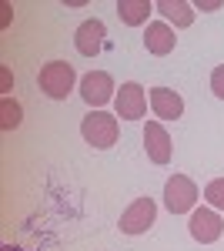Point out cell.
I'll use <instances>...</instances> for the list:
<instances>
[{"label": "cell", "mask_w": 224, "mask_h": 251, "mask_svg": "<svg viewBox=\"0 0 224 251\" xmlns=\"http://www.w3.org/2000/svg\"><path fill=\"white\" fill-rule=\"evenodd\" d=\"M107 27H104V20H84L80 27H77V34H74V44H77V50L84 54V57H97L100 50H104V44H107Z\"/></svg>", "instance_id": "8"}, {"label": "cell", "mask_w": 224, "mask_h": 251, "mask_svg": "<svg viewBox=\"0 0 224 251\" xmlns=\"http://www.w3.org/2000/svg\"><path fill=\"white\" fill-rule=\"evenodd\" d=\"M150 111L161 117V121H177V117L184 114V100L177 91H171V87H154L150 91Z\"/></svg>", "instance_id": "10"}, {"label": "cell", "mask_w": 224, "mask_h": 251, "mask_svg": "<svg viewBox=\"0 0 224 251\" xmlns=\"http://www.w3.org/2000/svg\"><path fill=\"white\" fill-rule=\"evenodd\" d=\"M224 3L221 0H194V10H207V14H211V10H221Z\"/></svg>", "instance_id": "17"}, {"label": "cell", "mask_w": 224, "mask_h": 251, "mask_svg": "<svg viewBox=\"0 0 224 251\" xmlns=\"http://www.w3.org/2000/svg\"><path fill=\"white\" fill-rule=\"evenodd\" d=\"M148 100L150 97L144 94V87H141L137 80L121 84V91H117V97H114L117 117H124V121H141V117L148 114Z\"/></svg>", "instance_id": "5"}, {"label": "cell", "mask_w": 224, "mask_h": 251, "mask_svg": "<svg viewBox=\"0 0 224 251\" xmlns=\"http://www.w3.org/2000/svg\"><path fill=\"white\" fill-rule=\"evenodd\" d=\"M0 80H3V91H10V71H7V67L0 71Z\"/></svg>", "instance_id": "18"}, {"label": "cell", "mask_w": 224, "mask_h": 251, "mask_svg": "<svg viewBox=\"0 0 224 251\" xmlns=\"http://www.w3.org/2000/svg\"><path fill=\"white\" fill-rule=\"evenodd\" d=\"M157 218V204L154 198H137L127 211L121 214V231L124 234H144Z\"/></svg>", "instance_id": "7"}, {"label": "cell", "mask_w": 224, "mask_h": 251, "mask_svg": "<svg viewBox=\"0 0 224 251\" xmlns=\"http://www.w3.org/2000/svg\"><path fill=\"white\" fill-rule=\"evenodd\" d=\"M114 77L107 74V71H91V74H84L80 77V97L91 104V107H104L107 100H114Z\"/></svg>", "instance_id": "6"}, {"label": "cell", "mask_w": 224, "mask_h": 251, "mask_svg": "<svg viewBox=\"0 0 224 251\" xmlns=\"http://www.w3.org/2000/svg\"><path fill=\"white\" fill-rule=\"evenodd\" d=\"M204 198L214 211H224V177H214L204 184Z\"/></svg>", "instance_id": "15"}, {"label": "cell", "mask_w": 224, "mask_h": 251, "mask_svg": "<svg viewBox=\"0 0 224 251\" xmlns=\"http://www.w3.org/2000/svg\"><path fill=\"white\" fill-rule=\"evenodd\" d=\"M211 91L224 100V64H218V67L211 71Z\"/></svg>", "instance_id": "16"}, {"label": "cell", "mask_w": 224, "mask_h": 251, "mask_svg": "<svg viewBox=\"0 0 224 251\" xmlns=\"http://www.w3.org/2000/svg\"><path fill=\"white\" fill-rule=\"evenodd\" d=\"M144 151H148V157L154 164H168L171 161V151L174 148H171V137H168L161 121H148L144 124Z\"/></svg>", "instance_id": "9"}, {"label": "cell", "mask_w": 224, "mask_h": 251, "mask_svg": "<svg viewBox=\"0 0 224 251\" xmlns=\"http://www.w3.org/2000/svg\"><path fill=\"white\" fill-rule=\"evenodd\" d=\"M174 30H171V24H148V30H144V47H148V54L154 57H168L171 50H174Z\"/></svg>", "instance_id": "11"}, {"label": "cell", "mask_w": 224, "mask_h": 251, "mask_svg": "<svg viewBox=\"0 0 224 251\" xmlns=\"http://www.w3.org/2000/svg\"><path fill=\"white\" fill-rule=\"evenodd\" d=\"M150 14H154V3H150V0H117V17L124 20L127 27L148 24Z\"/></svg>", "instance_id": "13"}, {"label": "cell", "mask_w": 224, "mask_h": 251, "mask_svg": "<svg viewBox=\"0 0 224 251\" xmlns=\"http://www.w3.org/2000/svg\"><path fill=\"white\" fill-rule=\"evenodd\" d=\"M80 134L87 144L94 148H114L117 144V134H121V124H117V114H107V111H91L80 124Z\"/></svg>", "instance_id": "2"}, {"label": "cell", "mask_w": 224, "mask_h": 251, "mask_svg": "<svg viewBox=\"0 0 224 251\" xmlns=\"http://www.w3.org/2000/svg\"><path fill=\"white\" fill-rule=\"evenodd\" d=\"M154 10L164 14V20L174 24V27H191L194 24V3H187V0H157Z\"/></svg>", "instance_id": "12"}, {"label": "cell", "mask_w": 224, "mask_h": 251, "mask_svg": "<svg viewBox=\"0 0 224 251\" xmlns=\"http://www.w3.org/2000/svg\"><path fill=\"white\" fill-rule=\"evenodd\" d=\"M37 84L50 100H64V97L74 91V84H80V80H77V71L67 64V60H50V64L40 67Z\"/></svg>", "instance_id": "1"}, {"label": "cell", "mask_w": 224, "mask_h": 251, "mask_svg": "<svg viewBox=\"0 0 224 251\" xmlns=\"http://www.w3.org/2000/svg\"><path fill=\"white\" fill-rule=\"evenodd\" d=\"M194 201H198V184L187 177V174H171L168 184H164V204L171 214H191L194 211Z\"/></svg>", "instance_id": "3"}, {"label": "cell", "mask_w": 224, "mask_h": 251, "mask_svg": "<svg viewBox=\"0 0 224 251\" xmlns=\"http://www.w3.org/2000/svg\"><path fill=\"white\" fill-rule=\"evenodd\" d=\"M187 231L198 245H214L224 234V221L214 208H194L191 211V221H187Z\"/></svg>", "instance_id": "4"}, {"label": "cell", "mask_w": 224, "mask_h": 251, "mask_svg": "<svg viewBox=\"0 0 224 251\" xmlns=\"http://www.w3.org/2000/svg\"><path fill=\"white\" fill-rule=\"evenodd\" d=\"M0 127L3 131H14V127H20V121H24V107H20L14 97H3L0 100Z\"/></svg>", "instance_id": "14"}]
</instances>
